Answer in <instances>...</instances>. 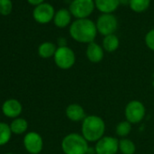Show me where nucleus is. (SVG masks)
Masks as SVG:
<instances>
[{"mask_svg": "<svg viewBox=\"0 0 154 154\" xmlns=\"http://www.w3.org/2000/svg\"><path fill=\"white\" fill-rule=\"evenodd\" d=\"M70 35L76 42L91 44L97 35L96 25L90 19H77L70 26Z\"/></svg>", "mask_w": 154, "mask_h": 154, "instance_id": "nucleus-1", "label": "nucleus"}, {"mask_svg": "<svg viewBox=\"0 0 154 154\" xmlns=\"http://www.w3.org/2000/svg\"><path fill=\"white\" fill-rule=\"evenodd\" d=\"M104 132L105 122L97 115H88L82 122V135L88 142H97Z\"/></svg>", "mask_w": 154, "mask_h": 154, "instance_id": "nucleus-2", "label": "nucleus"}, {"mask_svg": "<svg viewBox=\"0 0 154 154\" xmlns=\"http://www.w3.org/2000/svg\"><path fill=\"white\" fill-rule=\"evenodd\" d=\"M62 149L64 154H87L88 141L79 133H69L62 140Z\"/></svg>", "mask_w": 154, "mask_h": 154, "instance_id": "nucleus-3", "label": "nucleus"}, {"mask_svg": "<svg viewBox=\"0 0 154 154\" xmlns=\"http://www.w3.org/2000/svg\"><path fill=\"white\" fill-rule=\"evenodd\" d=\"M95 3L94 0H72L70 5V13L77 19L87 18L94 11Z\"/></svg>", "mask_w": 154, "mask_h": 154, "instance_id": "nucleus-4", "label": "nucleus"}, {"mask_svg": "<svg viewBox=\"0 0 154 154\" xmlns=\"http://www.w3.org/2000/svg\"><path fill=\"white\" fill-rule=\"evenodd\" d=\"M54 58L55 64L63 70H68L75 63V54L68 46L58 47Z\"/></svg>", "mask_w": 154, "mask_h": 154, "instance_id": "nucleus-5", "label": "nucleus"}, {"mask_svg": "<svg viewBox=\"0 0 154 154\" xmlns=\"http://www.w3.org/2000/svg\"><path fill=\"white\" fill-rule=\"evenodd\" d=\"M124 114L126 117V121L133 123H138L143 120L146 114V109L144 104L138 101V100H132L129 102L125 107Z\"/></svg>", "mask_w": 154, "mask_h": 154, "instance_id": "nucleus-6", "label": "nucleus"}, {"mask_svg": "<svg viewBox=\"0 0 154 154\" xmlns=\"http://www.w3.org/2000/svg\"><path fill=\"white\" fill-rule=\"evenodd\" d=\"M117 18L112 14H103L101 17H99L96 23L97 31L104 36L113 35L117 29Z\"/></svg>", "mask_w": 154, "mask_h": 154, "instance_id": "nucleus-7", "label": "nucleus"}, {"mask_svg": "<svg viewBox=\"0 0 154 154\" xmlns=\"http://www.w3.org/2000/svg\"><path fill=\"white\" fill-rule=\"evenodd\" d=\"M119 150V140L115 137L103 136L95 145L96 154H116Z\"/></svg>", "mask_w": 154, "mask_h": 154, "instance_id": "nucleus-8", "label": "nucleus"}, {"mask_svg": "<svg viewBox=\"0 0 154 154\" xmlns=\"http://www.w3.org/2000/svg\"><path fill=\"white\" fill-rule=\"evenodd\" d=\"M44 141L40 134L35 131L26 133L24 138V146L30 154H38L43 149Z\"/></svg>", "mask_w": 154, "mask_h": 154, "instance_id": "nucleus-9", "label": "nucleus"}, {"mask_svg": "<svg viewBox=\"0 0 154 154\" xmlns=\"http://www.w3.org/2000/svg\"><path fill=\"white\" fill-rule=\"evenodd\" d=\"M33 17L35 20L40 24H47L54 17V9L48 3H43L35 7Z\"/></svg>", "mask_w": 154, "mask_h": 154, "instance_id": "nucleus-10", "label": "nucleus"}, {"mask_svg": "<svg viewBox=\"0 0 154 154\" xmlns=\"http://www.w3.org/2000/svg\"><path fill=\"white\" fill-rule=\"evenodd\" d=\"M22 104L16 99H9L2 105L3 113L8 118H17L22 112Z\"/></svg>", "mask_w": 154, "mask_h": 154, "instance_id": "nucleus-11", "label": "nucleus"}, {"mask_svg": "<svg viewBox=\"0 0 154 154\" xmlns=\"http://www.w3.org/2000/svg\"><path fill=\"white\" fill-rule=\"evenodd\" d=\"M65 114H66L67 118L72 122H81V121L83 122L85 120V118L86 117L85 112V109L83 108V106H81L80 104H77V103L69 104L66 107Z\"/></svg>", "mask_w": 154, "mask_h": 154, "instance_id": "nucleus-12", "label": "nucleus"}, {"mask_svg": "<svg viewBox=\"0 0 154 154\" xmlns=\"http://www.w3.org/2000/svg\"><path fill=\"white\" fill-rule=\"evenodd\" d=\"M86 56L88 60L92 63H100L103 59V56H104L103 48L98 44L93 42L89 44L86 48Z\"/></svg>", "mask_w": 154, "mask_h": 154, "instance_id": "nucleus-13", "label": "nucleus"}, {"mask_svg": "<svg viewBox=\"0 0 154 154\" xmlns=\"http://www.w3.org/2000/svg\"><path fill=\"white\" fill-rule=\"evenodd\" d=\"M95 7L103 14H111L120 5V0H95Z\"/></svg>", "mask_w": 154, "mask_h": 154, "instance_id": "nucleus-14", "label": "nucleus"}, {"mask_svg": "<svg viewBox=\"0 0 154 154\" xmlns=\"http://www.w3.org/2000/svg\"><path fill=\"white\" fill-rule=\"evenodd\" d=\"M54 25L59 28H63L67 26L71 22V13L70 11L63 8L56 12L54 17Z\"/></svg>", "mask_w": 154, "mask_h": 154, "instance_id": "nucleus-15", "label": "nucleus"}, {"mask_svg": "<svg viewBox=\"0 0 154 154\" xmlns=\"http://www.w3.org/2000/svg\"><path fill=\"white\" fill-rule=\"evenodd\" d=\"M120 41L119 38L113 34L104 36L103 41V48L108 53H112L116 51L119 47Z\"/></svg>", "mask_w": 154, "mask_h": 154, "instance_id": "nucleus-16", "label": "nucleus"}, {"mask_svg": "<svg viewBox=\"0 0 154 154\" xmlns=\"http://www.w3.org/2000/svg\"><path fill=\"white\" fill-rule=\"evenodd\" d=\"M56 47L54 44L50 42H45L41 44L38 47V54L42 58H50L52 56H54V54L56 52Z\"/></svg>", "mask_w": 154, "mask_h": 154, "instance_id": "nucleus-17", "label": "nucleus"}, {"mask_svg": "<svg viewBox=\"0 0 154 154\" xmlns=\"http://www.w3.org/2000/svg\"><path fill=\"white\" fill-rule=\"evenodd\" d=\"M28 127L27 122L23 118H16L10 124V129L12 133L15 134H22L24 133Z\"/></svg>", "mask_w": 154, "mask_h": 154, "instance_id": "nucleus-18", "label": "nucleus"}, {"mask_svg": "<svg viewBox=\"0 0 154 154\" xmlns=\"http://www.w3.org/2000/svg\"><path fill=\"white\" fill-rule=\"evenodd\" d=\"M119 150L122 154H134L136 151V146L132 140L123 138L119 140Z\"/></svg>", "mask_w": 154, "mask_h": 154, "instance_id": "nucleus-19", "label": "nucleus"}, {"mask_svg": "<svg viewBox=\"0 0 154 154\" xmlns=\"http://www.w3.org/2000/svg\"><path fill=\"white\" fill-rule=\"evenodd\" d=\"M12 135V131L10 129V125L5 123V122H0V146L7 144Z\"/></svg>", "mask_w": 154, "mask_h": 154, "instance_id": "nucleus-20", "label": "nucleus"}, {"mask_svg": "<svg viewBox=\"0 0 154 154\" xmlns=\"http://www.w3.org/2000/svg\"><path fill=\"white\" fill-rule=\"evenodd\" d=\"M150 0H131L130 8L136 13H141L148 9L149 7Z\"/></svg>", "mask_w": 154, "mask_h": 154, "instance_id": "nucleus-21", "label": "nucleus"}, {"mask_svg": "<svg viewBox=\"0 0 154 154\" xmlns=\"http://www.w3.org/2000/svg\"><path fill=\"white\" fill-rule=\"evenodd\" d=\"M131 131V123L129 122L128 121H122V122H120L117 126H116V134L119 136V137H122V138H125L127 135L130 134Z\"/></svg>", "mask_w": 154, "mask_h": 154, "instance_id": "nucleus-22", "label": "nucleus"}, {"mask_svg": "<svg viewBox=\"0 0 154 154\" xmlns=\"http://www.w3.org/2000/svg\"><path fill=\"white\" fill-rule=\"evenodd\" d=\"M13 4L11 0H0V14L8 16L12 12Z\"/></svg>", "mask_w": 154, "mask_h": 154, "instance_id": "nucleus-23", "label": "nucleus"}, {"mask_svg": "<svg viewBox=\"0 0 154 154\" xmlns=\"http://www.w3.org/2000/svg\"><path fill=\"white\" fill-rule=\"evenodd\" d=\"M145 44L149 49L154 51V29L149 31L145 36Z\"/></svg>", "mask_w": 154, "mask_h": 154, "instance_id": "nucleus-24", "label": "nucleus"}, {"mask_svg": "<svg viewBox=\"0 0 154 154\" xmlns=\"http://www.w3.org/2000/svg\"><path fill=\"white\" fill-rule=\"evenodd\" d=\"M27 1H28L29 4H31L33 6H35V7H37V6L44 3V0H27Z\"/></svg>", "mask_w": 154, "mask_h": 154, "instance_id": "nucleus-25", "label": "nucleus"}, {"mask_svg": "<svg viewBox=\"0 0 154 154\" xmlns=\"http://www.w3.org/2000/svg\"><path fill=\"white\" fill-rule=\"evenodd\" d=\"M58 44H59V47L60 46H66V40L64 38H59Z\"/></svg>", "mask_w": 154, "mask_h": 154, "instance_id": "nucleus-26", "label": "nucleus"}, {"mask_svg": "<svg viewBox=\"0 0 154 154\" xmlns=\"http://www.w3.org/2000/svg\"><path fill=\"white\" fill-rule=\"evenodd\" d=\"M130 1L131 0H120V4H122V5H130Z\"/></svg>", "mask_w": 154, "mask_h": 154, "instance_id": "nucleus-27", "label": "nucleus"}, {"mask_svg": "<svg viewBox=\"0 0 154 154\" xmlns=\"http://www.w3.org/2000/svg\"><path fill=\"white\" fill-rule=\"evenodd\" d=\"M153 87H154V81H153Z\"/></svg>", "mask_w": 154, "mask_h": 154, "instance_id": "nucleus-28", "label": "nucleus"}, {"mask_svg": "<svg viewBox=\"0 0 154 154\" xmlns=\"http://www.w3.org/2000/svg\"><path fill=\"white\" fill-rule=\"evenodd\" d=\"M7 154H13V153H7Z\"/></svg>", "mask_w": 154, "mask_h": 154, "instance_id": "nucleus-29", "label": "nucleus"}]
</instances>
